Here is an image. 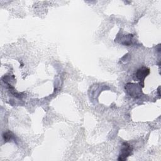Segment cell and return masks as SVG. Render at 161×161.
<instances>
[{
	"label": "cell",
	"instance_id": "obj_1",
	"mask_svg": "<svg viewBox=\"0 0 161 161\" xmlns=\"http://www.w3.org/2000/svg\"><path fill=\"white\" fill-rule=\"evenodd\" d=\"M133 151V147L127 142H123L121 148L120 153L118 158V160L124 161L131 155Z\"/></svg>",
	"mask_w": 161,
	"mask_h": 161
},
{
	"label": "cell",
	"instance_id": "obj_2",
	"mask_svg": "<svg viewBox=\"0 0 161 161\" xmlns=\"http://www.w3.org/2000/svg\"><path fill=\"white\" fill-rule=\"evenodd\" d=\"M150 74V69L145 67H142V68L138 69L135 74V79L140 81V84L143 86L144 85V79L145 78Z\"/></svg>",
	"mask_w": 161,
	"mask_h": 161
},
{
	"label": "cell",
	"instance_id": "obj_3",
	"mask_svg": "<svg viewBox=\"0 0 161 161\" xmlns=\"http://www.w3.org/2000/svg\"><path fill=\"white\" fill-rule=\"evenodd\" d=\"M3 137L4 142H7L11 141V140H13L14 138V135L13 134V133L11 131H7L3 133Z\"/></svg>",
	"mask_w": 161,
	"mask_h": 161
}]
</instances>
